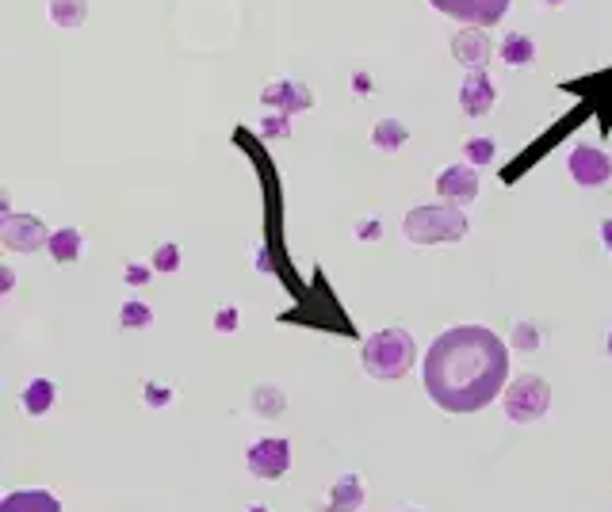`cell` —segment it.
I'll list each match as a JSON object with an SVG mask.
<instances>
[{"instance_id":"obj_18","label":"cell","mask_w":612,"mask_h":512,"mask_svg":"<svg viewBox=\"0 0 612 512\" xmlns=\"http://www.w3.org/2000/svg\"><path fill=\"white\" fill-rule=\"evenodd\" d=\"M88 16V0H50V20L58 27H81Z\"/></svg>"},{"instance_id":"obj_26","label":"cell","mask_w":612,"mask_h":512,"mask_svg":"<svg viewBox=\"0 0 612 512\" xmlns=\"http://www.w3.org/2000/svg\"><path fill=\"white\" fill-rule=\"evenodd\" d=\"M261 130L268 134V138H287V134H291V127H287V115H268Z\"/></svg>"},{"instance_id":"obj_30","label":"cell","mask_w":612,"mask_h":512,"mask_svg":"<svg viewBox=\"0 0 612 512\" xmlns=\"http://www.w3.org/2000/svg\"><path fill=\"white\" fill-rule=\"evenodd\" d=\"M12 283H16V272L4 268V272H0V291H12Z\"/></svg>"},{"instance_id":"obj_10","label":"cell","mask_w":612,"mask_h":512,"mask_svg":"<svg viewBox=\"0 0 612 512\" xmlns=\"http://www.w3.org/2000/svg\"><path fill=\"white\" fill-rule=\"evenodd\" d=\"M494 100H498V88L490 81V73L471 69V73L463 77V88H459V104H463V111H467L471 119H482V115L494 111Z\"/></svg>"},{"instance_id":"obj_6","label":"cell","mask_w":612,"mask_h":512,"mask_svg":"<svg viewBox=\"0 0 612 512\" xmlns=\"http://www.w3.org/2000/svg\"><path fill=\"white\" fill-rule=\"evenodd\" d=\"M437 12L452 16L459 23H471V27H494L502 23L509 0H429Z\"/></svg>"},{"instance_id":"obj_29","label":"cell","mask_w":612,"mask_h":512,"mask_svg":"<svg viewBox=\"0 0 612 512\" xmlns=\"http://www.w3.org/2000/svg\"><path fill=\"white\" fill-rule=\"evenodd\" d=\"M356 237H360V241H379V237H383V226H379L375 218H364V222L356 226Z\"/></svg>"},{"instance_id":"obj_13","label":"cell","mask_w":612,"mask_h":512,"mask_svg":"<svg viewBox=\"0 0 612 512\" xmlns=\"http://www.w3.org/2000/svg\"><path fill=\"white\" fill-rule=\"evenodd\" d=\"M0 512H62V501L50 490H16L4 497Z\"/></svg>"},{"instance_id":"obj_20","label":"cell","mask_w":612,"mask_h":512,"mask_svg":"<svg viewBox=\"0 0 612 512\" xmlns=\"http://www.w3.org/2000/svg\"><path fill=\"white\" fill-rule=\"evenodd\" d=\"M253 409H257L261 417H280V413H284V394H280L276 386H257V390H253Z\"/></svg>"},{"instance_id":"obj_25","label":"cell","mask_w":612,"mask_h":512,"mask_svg":"<svg viewBox=\"0 0 612 512\" xmlns=\"http://www.w3.org/2000/svg\"><path fill=\"white\" fill-rule=\"evenodd\" d=\"M142 398H146L153 409H161V406H169V402H173V390H169V386H161V383H146Z\"/></svg>"},{"instance_id":"obj_16","label":"cell","mask_w":612,"mask_h":512,"mask_svg":"<svg viewBox=\"0 0 612 512\" xmlns=\"http://www.w3.org/2000/svg\"><path fill=\"white\" fill-rule=\"evenodd\" d=\"M406 138H410V130H406V123H398V119H379L372 130V142L379 146V150H402L406 146Z\"/></svg>"},{"instance_id":"obj_5","label":"cell","mask_w":612,"mask_h":512,"mask_svg":"<svg viewBox=\"0 0 612 512\" xmlns=\"http://www.w3.org/2000/svg\"><path fill=\"white\" fill-rule=\"evenodd\" d=\"M0 241L12 253H35V249L50 245V234H46L43 218H35V214H4L0 218Z\"/></svg>"},{"instance_id":"obj_9","label":"cell","mask_w":612,"mask_h":512,"mask_svg":"<svg viewBox=\"0 0 612 512\" xmlns=\"http://www.w3.org/2000/svg\"><path fill=\"white\" fill-rule=\"evenodd\" d=\"M570 176L582 184V188H601L609 184L612 176V157L605 150H593V146H578L570 153Z\"/></svg>"},{"instance_id":"obj_8","label":"cell","mask_w":612,"mask_h":512,"mask_svg":"<svg viewBox=\"0 0 612 512\" xmlns=\"http://www.w3.org/2000/svg\"><path fill=\"white\" fill-rule=\"evenodd\" d=\"M437 195L448 203V207H467V203H475V195H479V172L471 169V165H452V169H444L437 176Z\"/></svg>"},{"instance_id":"obj_3","label":"cell","mask_w":612,"mask_h":512,"mask_svg":"<svg viewBox=\"0 0 612 512\" xmlns=\"http://www.w3.org/2000/svg\"><path fill=\"white\" fill-rule=\"evenodd\" d=\"M402 230H406V237H410L414 245L463 241V237H467V218H463L459 207H448V203H440V207H414V211L406 214Z\"/></svg>"},{"instance_id":"obj_32","label":"cell","mask_w":612,"mask_h":512,"mask_svg":"<svg viewBox=\"0 0 612 512\" xmlns=\"http://www.w3.org/2000/svg\"><path fill=\"white\" fill-rule=\"evenodd\" d=\"M249 512H268V509H261V505H257V509H249Z\"/></svg>"},{"instance_id":"obj_14","label":"cell","mask_w":612,"mask_h":512,"mask_svg":"<svg viewBox=\"0 0 612 512\" xmlns=\"http://www.w3.org/2000/svg\"><path fill=\"white\" fill-rule=\"evenodd\" d=\"M368 497H364V486H360V478L356 474H345L341 482H333V490H329V509L326 512H360Z\"/></svg>"},{"instance_id":"obj_4","label":"cell","mask_w":612,"mask_h":512,"mask_svg":"<svg viewBox=\"0 0 612 512\" xmlns=\"http://www.w3.org/2000/svg\"><path fill=\"white\" fill-rule=\"evenodd\" d=\"M551 406V390L540 375H521L513 379L509 390H505V417L517 421V425H528V421H540Z\"/></svg>"},{"instance_id":"obj_22","label":"cell","mask_w":612,"mask_h":512,"mask_svg":"<svg viewBox=\"0 0 612 512\" xmlns=\"http://www.w3.org/2000/svg\"><path fill=\"white\" fill-rule=\"evenodd\" d=\"M494 153H498L494 138H471V142L463 146V157H467V165H490V161H494Z\"/></svg>"},{"instance_id":"obj_2","label":"cell","mask_w":612,"mask_h":512,"mask_svg":"<svg viewBox=\"0 0 612 512\" xmlns=\"http://www.w3.org/2000/svg\"><path fill=\"white\" fill-rule=\"evenodd\" d=\"M414 356H417V344L406 329H383V333H372L364 341V352L360 360L368 367V375L383 379V383H394L402 379L410 367H414Z\"/></svg>"},{"instance_id":"obj_21","label":"cell","mask_w":612,"mask_h":512,"mask_svg":"<svg viewBox=\"0 0 612 512\" xmlns=\"http://www.w3.org/2000/svg\"><path fill=\"white\" fill-rule=\"evenodd\" d=\"M150 321H153V310L146 302H127V306L119 310V325H123V329H146Z\"/></svg>"},{"instance_id":"obj_1","label":"cell","mask_w":612,"mask_h":512,"mask_svg":"<svg viewBox=\"0 0 612 512\" xmlns=\"http://www.w3.org/2000/svg\"><path fill=\"white\" fill-rule=\"evenodd\" d=\"M509 379V348L482 325H456L429 344L425 390L448 413H475L502 394Z\"/></svg>"},{"instance_id":"obj_24","label":"cell","mask_w":612,"mask_h":512,"mask_svg":"<svg viewBox=\"0 0 612 512\" xmlns=\"http://www.w3.org/2000/svg\"><path fill=\"white\" fill-rule=\"evenodd\" d=\"M176 268H180V249L169 241V245H161L153 253V272H176Z\"/></svg>"},{"instance_id":"obj_11","label":"cell","mask_w":612,"mask_h":512,"mask_svg":"<svg viewBox=\"0 0 612 512\" xmlns=\"http://www.w3.org/2000/svg\"><path fill=\"white\" fill-rule=\"evenodd\" d=\"M261 104L276 107L280 115H291V111H310L314 107V92L295 81H276L261 92Z\"/></svg>"},{"instance_id":"obj_33","label":"cell","mask_w":612,"mask_h":512,"mask_svg":"<svg viewBox=\"0 0 612 512\" xmlns=\"http://www.w3.org/2000/svg\"><path fill=\"white\" fill-rule=\"evenodd\" d=\"M609 356H612V333H609Z\"/></svg>"},{"instance_id":"obj_27","label":"cell","mask_w":612,"mask_h":512,"mask_svg":"<svg viewBox=\"0 0 612 512\" xmlns=\"http://www.w3.org/2000/svg\"><path fill=\"white\" fill-rule=\"evenodd\" d=\"M153 279V268H146V264H127V283L131 287H146Z\"/></svg>"},{"instance_id":"obj_7","label":"cell","mask_w":612,"mask_h":512,"mask_svg":"<svg viewBox=\"0 0 612 512\" xmlns=\"http://www.w3.org/2000/svg\"><path fill=\"white\" fill-rule=\"evenodd\" d=\"M287 467H291V444L280 440V436H264L249 451V470L257 478H264V482H280L287 474Z\"/></svg>"},{"instance_id":"obj_31","label":"cell","mask_w":612,"mask_h":512,"mask_svg":"<svg viewBox=\"0 0 612 512\" xmlns=\"http://www.w3.org/2000/svg\"><path fill=\"white\" fill-rule=\"evenodd\" d=\"M601 241H605V249H612V218L601 222Z\"/></svg>"},{"instance_id":"obj_17","label":"cell","mask_w":612,"mask_h":512,"mask_svg":"<svg viewBox=\"0 0 612 512\" xmlns=\"http://www.w3.org/2000/svg\"><path fill=\"white\" fill-rule=\"evenodd\" d=\"M50 256H54L58 264H73V260L81 256V234H77L73 226H62L58 234H50Z\"/></svg>"},{"instance_id":"obj_23","label":"cell","mask_w":612,"mask_h":512,"mask_svg":"<svg viewBox=\"0 0 612 512\" xmlns=\"http://www.w3.org/2000/svg\"><path fill=\"white\" fill-rule=\"evenodd\" d=\"M513 348H517V352H536V348H540V333H536V325L521 321V325L513 329Z\"/></svg>"},{"instance_id":"obj_28","label":"cell","mask_w":612,"mask_h":512,"mask_svg":"<svg viewBox=\"0 0 612 512\" xmlns=\"http://www.w3.org/2000/svg\"><path fill=\"white\" fill-rule=\"evenodd\" d=\"M215 329H219V333H234V329H238V310H234V306L219 310V318H215Z\"/></svg>"},{"instance_id":"obj_15","label":"cell","mask_w":612,"mask_h":512,"mask_svg":"<svg viewBox=\"0 0 612 512\" xmlns=\"http://www.w3.org/2000/svg\"><path fill=\"white\" fill-rule=\"evenodd\" d=\"M50 406H54V383L50 379H31V383L23 386V409L31 417H43Z\"/></svg>"},{"instance_id":"obj_19","label":"cell","mask_w":612,"mask_h":512,"mask_svg":"<svg viewBox=\"0 0 612 512\" xmlns=\"http://www.w3.org/2000/svg\"><path fill=\"white\" fill-rule=\"evenodd\" d=\"M532 58H536V46H532V39L521 35V31H513V35L502 43V62L505 65H528Z\"/></svg>"},{"instance_id":"obj_12","label":"cell","mask_w":612,"mask_h":512,"mask_svg":"<svg viewBox=\"0 0 612 512\" xmlns=\"http://www.w3.org/2000/svg\"><path fill=\"white\" fill-rule=\"evenodd\" d=\"M452 54H456L459 65H471V69H482L486 58H490V35L482 27H467L452 39Z\"/></svg>"}]
</instances>
